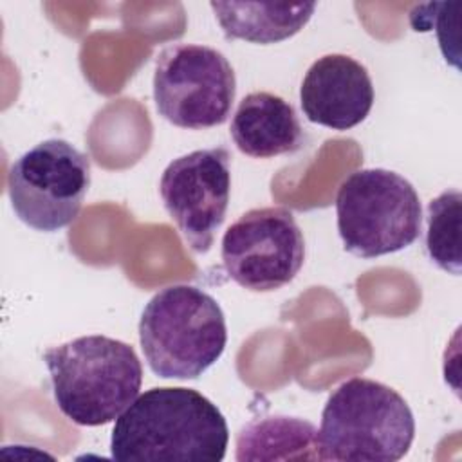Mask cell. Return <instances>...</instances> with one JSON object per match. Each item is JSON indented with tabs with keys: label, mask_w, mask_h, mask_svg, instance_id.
I'll use <instances>...</instances> for the list:
<instances>
[{
	"label": "cell",
	"mask_w": 462,
	"mask_h": 462,
	"mask_svg": "<svg viewBox=\"0 0 462 462\" xmlns=\"http://www.w3.org/2000/svg\"><path fill=\"white\" fill-rule=\"evenodd\" d=\"M235 94V70L213 47L175 43L157 56L153 101L159 116L179 128L204 130L226 123Z\"/></svg>",
	"instance_id": "6"
},
{
	"label": "cell",
	"mask_w": 462,
	"mask_h": 462,
	"mask_svg": "<svg viewBox=\"0 0 462 462\" xmlns=\"http://www.w3.org/2000/svg\"><path fill=\"white\" fill-rule=\"evenodd\" d=\"M336 215L345 249L359 258L406 249L422 227V206L415 188L384 168L350 173L337 189Z\"/></svg>",
	"instance_id": "5"
},
{
	"label": "cell",
	"mask_w": 462,
	"mask_h": 462,
	"mask_svg": "<svg viewBox=\"0 0 462 462\" xmlns=\"http://www.w3.org/2000/svg\"><path fill=\"white\" fill-rule=\"evenodd\" d=\"M88 188V155L65 139H45L20 155L7 180L16 217L45 233L67 227L78 218Z\"/></svg>",
	"instance_id": "7"
},
{
	"label": "cell",
	"mask_w": 462,
	"mask_h": 462,
	"mask_svg": "<svg viewBox=\"0 0 462 462\" xmlns=\"http://www.w3.org/2000/svg\"><path fill=\"white\" fill-rule=\"evenodd\" d=\"M139 341L155 375L197 379L224 354L226 318L217 300L202 289L170 285L146 303Z\"/></svg>",
	"instance_id": "4"
},
{
	"label": "cell",
	"mask_w": 462,
	"mask_h": 462,
	"mask_svg": "<svg viewBox=\"0 0 462 462\" xmlns=\"http://www.w3.org/2000/svg\"><path fill=\"white\" fill-rule=\"evenodd\" d=\"M462 195L458 189L442 191L428 204L426 251L430 258L444 271L458 276L460 256V227H462Z\"/></svg>",
	"instance_id": "14"
},
{
	"label": "cell",
	"mask_w": 462,
	"mask_h": 462,
	"mask_svg": "<svg viewBox=\"0 0 462 462\" xmlns=\"http://www.w3.org/2000/svg\"><path fill=\"white\" fill-rule=\"evenodd\" d=\"M211 9L227 40L276 43L300 32L314 14V2L262 4L211 2Z\"/></svg>",
	"instance_id": "12"
},
{
	"label": "cell",
	"mask_w": 462,
	"mask_h": 462,
	"mask_svg": "<svg viewBox=\"0 0 462 462\" xmlns=\"http://www.w3.org/2000/svg\"><path fill=\"white\" fill-rule=\"evenodd\" d=\"M236 460H321L318 430L300 417L254 419L236 435Z\"/></svg>",
	"instance_id": "13"
},
{
	"label": "cell",
	"mask_w": 462,
	"mask_h": 462,
	"mask_svg": "<svg viewBox=\"0 0 462 462\" xmlns=\"http://www.w3.org/2000/svg\"><path fill=\"white\" fill-rule=\"evenodd\" d=\"M60 411L78 426H103L117 419L139 395L143 366L125 341L92 334L47 348Z\"/></svg>",
	"instance_id": "2"
},
{
	"label": "cell",
	"mask_w": 462,
	"mask_h": 462,
	"mask_svg": "<svg viewBox=\"0 0 462 462\" xmlns=\"http://www.w3.org/2000/svg\"><path fill=\"white\" fill-rule=\"evenodd\" d=\"M220 254L235 283L253 292H271L300 273L305 262V238L289 209L254 208L226 229Z\"/></svg>",
	"instance_id": "8"
},
{
	"label": "cell",
	"mask_w": 462,
	"mask_h": 462,
	"mask_svg": "<svg viewBox=\"0 0 462 462\" xmlns=\"http://www.w3.org/2000/svg\"><path fill=\"white\" fill-rule=\"evenodd\" d=\"M374 97L366 67L346 54L318 58L300 87L305 117L332 130H348L363 123L372 110Z\"/></svg>",
	"instance_id": "10"
},
{
	"label": "cell",
	"mask_w": 462,
	"mask_h": 462,
	"mask_svg": "<svg viewBox=\"0 0 462 462\" xmlns=\"http://www.w3.org/2000/svg\"><path fill=\"white\" fill-rule=\"evenodd\" d=\"M229 430L222 411L193 388H152L116 419L110 453L117 462H218Z\"/></svg>",
	"instance_id": "1"
},
{
	"label": "cell",
	"mask_w": 462,
	"mask_h": 462,
	"mask_svg": "<svg viewBox=\"0 0 462 462\" xmlns=\"http://www.w3.org/2000/svg\"><path fill=\"white\" fill-rule=\"evenodd\" d=\"M229 164L226 148H206L173 159L161 175L164 209L195 253H208L224 224L231 191Z\"/></svg>",
	"instance_id": "9"
},
{
	"label": "cell",
	"mask_w": 462,
	"mask_h": 462,
	"mask_svg": "<svg viewBox=\"0 0 462 462\" xmlns=\"http://www.w3.org/2000/svg\"><path fill=\"white\" fill-rule=\"evenodd\" d=\"M229 132L236 148L256 159L294 153L305 144L294 106L263 90L251 92L238 103Z\"/></svg>",
	"instance_id": "11"
},
{
	"label": "cell",
	"mask_w": 462,
	"mask_h": 462,
	"mask_svg": "<svg viewBox=\"0 0 462 462\" xmlns=\"http://www.w3.org/2000/svg\"><path fill=\"white\" fill-rule=\"evenodd\" d=\"M415 439L408 402L390 386L354 377L327 399L318 430L321 460L395 462Z\"/></svg>",
	"instance_id": "3"
}]
</instances>
